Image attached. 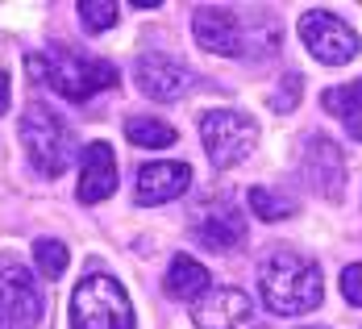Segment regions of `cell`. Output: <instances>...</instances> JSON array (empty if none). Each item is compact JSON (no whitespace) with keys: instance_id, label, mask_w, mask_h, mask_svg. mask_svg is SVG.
Masks as SVG:
<instances>
[{"instance_id":"cell-1","label":"cell","mask_w":362,"mask_h":329,"mask_svg":"<svg viewBox=\"0 0 362 329\" xmlns=\"http://www.w3.org/2000/svg\"><path fill=\"white\" fill-rule=\"evenodd\" d=\"M258 292L267 300L271 313L279 317H300L313 313L325 296V275L313 258L291 255V250H275L258 267Z\"/></svg>"},{"instance_id":"cell-2","label":"cell","mask_w":362,"mask_h":329,"mask_svg":"<svg viewBox=\"0 0 362 329\" xmlns=\"http://www.w3.org/2000/svg\"><path fill=\"white\" fill-rule=\"evenodd\" d=\"M25 71H30V79L54 88L67 100H88L92 92H105L117 83V67L100 63V59H83L75 50H37V54H30Z\"/></svg>"},{"instance_id":"cell-3","label":"cell","mask_w":362,"mask_h":329,"mask_svg":"<svg viewBox=\"0 0 362 329\" xmlns=\"http://www.w3.org/2000/svg\"><path fill=\"white\" fill-rule=\"evenodd\" d=\"M21 146L46 180H59L75 163V134L67 129V121L46 105H30L21 112Z\"/></svg>"},{"instance_id":"cell-4","label":"cell","mask_w":362,"mask_h":329,"mask_svg":"<svg viewBox=\"0 0 362 329\" xmlns=\"http://www.w3.org/2000/svg\"><path fill=\"white\" fill-rule=\"evenodd\" d=\"M71 329H134L125 288L105 271H88L71 292Z\"/></svg>"},{"instance_id":"cell-5","label":"cell","mask_w":362,"mask_h":329,"mask_svg":"<svg viewBox=\"0 0 362 329\" xmlns=\"http://www.w3.org/2000/svg\"><path fill=\"white\" fill-rule=\"evenodd\" d=\"M200 138L217 167H238L258 142V125L238 109H213L200 117Z\"/></svg>"},{"instance_id":"cell-6","label":"cell","mask_w":362,"mask_h":329,"mask_svg":"<svg viewBox=\"0 0 362 329\" xmlns=\"http://www.w3.org/2000/svg\"><path fill=\"white\" fill-rule=\"evenodd\" d=\"M300 37L308 46V54L325 67H346L358 54V34L337 13H325V8H308L300 17Z\"/></svg>"},{"instance_id":"cell-7","label":"cell","mask_w":362,"mask_h":329,"mask_svg":"<svg viewBox=\"0 0 362 329\" xmlns=\"http://www.w3.org/2000/svg\"><path fill=\"white\" fill-rule=\"evenodd\" d=\"M192 321L196 329H262L258 308L242 288H209L192 304Z\"/></svg>"},{"instance_id":"cell-8","label":"cell","mask_w":362,"mask_h":329,"mask_svg":"<svg viewBox=\"0 0 362 329\" xmlns=\"http://www.w3.org/2000/svg\"><path fill=\"white\" fill-rule=\"evenodd\" d=\"M42 321V288L25 267L0 271V329H37Z\"/></svg>"},{"instance_id":"cell-9","label":"cell","mask_w":362,"mask_h":329,"mask_svg":"<svg viewBox=\"0 0 362 329\" xmlns=\"http://www.w3.org/2000/svg\"><path fill=\"white\" fill-rule=\"evenodd\" d=\"M192 37H196V46L209 50V54H229V59H238V54L246 50L238 17H233L229 8H221V4H196V8H192Z\"/></svg>"},{"instance_id":"cell-10","label":"cell","mask_w":362,"mask_h":329,"mask_svg":"<svg viewBox=\"0 0 362 329\" xmlns=\"http://www.w3.org/2000/svg\"><path fill=\"white\" fill-rule=\"evenodd\" d=\"M134 83L142 88L150 100H180L187 96V88H192V71H187V63H180L175 54H142L138 63H134Z\"/></svg>"},{"instance_id":"cell-11","label":"cell","mask_w":362,"mask_h":329,"mask_svg":"<svg viewBox=\"0 0 362 329\" xmlns=\"http://www.w3.org/2000/svg\"><path fill=\"white\" fill-rule=\"evenodd\" d=\"M117 192V158L109 142H92L79 154V200L83 204H100Z\"/></svg>"},{"instance_id":"cell-12","label":"cell","mask_w":362,"mask_h":329,"mask_svg":"<svg viewBox=\"0 0 362 329\" xmlns=\"http://www.w3.org/2000/svg\"><path fill=\"white\" fill-rule=\"evenodd\" d=\"M192 187L187 163H146L138 171V204H171Z\"/></svg>"},{"instance_id":"cell-13","label":"cell","mask_w":362,"mask_h":329,"mask_svg":"<svg viewBox=\"0 0 362 329\" xmlns=\"http://www.w3.org/2000/svg\"><path fill=\"white\" fill-rule=\"evenodd\" d=\"M196 238L209 250H233L246 238V221H242V213L233 204H217V209H209L204 217L196 221Z\"/></svg>"},{"instance_id":"cell-14","label":"cell","mask_w":362,"mask_h":329,"mask_svg":"<svg viewBox=\"0 0 362 329\" xmlns=\"http://www.w3.org/2000/svg\"><path fill=\"white\" fill-rule=\"evenodd\" d=\"M163 288H167V296H171V300H187V304H196L200 296H209L213 279H209L204 262H196L192 255H175V258H171V267H167Z\"/></svg>"},{"instance_id":"cell-15","label":"cell","mask_w":362,"mask_h":329,"mask_svg":"<svg viewBox=\"0 0 362 329\" xmlns=\"http://www.w3.org/2000/svg\"><path fill=\"white\" fill-rule=\"evenodd\" d=\"M325 109L337 112L350 129V138L362 142V79L358 83H341V88H329L325 92Z\"/></svg>"},{"instance_id":"cell-16","label":"cell","mask_w":362,"mask_h":329,"mask_svg":"<svg viewBox=\"0 0 362 329\" xmlns=\"http://www.w3.org/2000/svg\"><path fill=\"white\" fill-rule=\"evenodd\" d=\"M125 138H129L134 146L163 150V146L175 142V129H171L167 121H154V117H134V121H125Z\"/></svg>"},{"instance_id":"cell-17","label":"cell","mask_w":362,"mask_h":329,"mask_svg":"<svg viewBox=\"0 0 362 329\" xmlns=\"http://www.w3.org/2000/svg\"><path fill=\"white\" fill-rule=\"evenodd\" d=\"M34 262H37V271H42L46 279H59V275L67 271V246H63L59 238H37L34 242Z\"/></svg>"},{"instance_id":"cell-18","label":"cell","mask_w":362,"mask_h":329,"mask_svg":"<svg viewBox=\"0 0 362 329\" xmlns=\"http://www.w3.org/2000/svg\"><path fill=\"white\" fill-rule=\"evenodd\" d=\"M250 209L258 213V221H284L296 213V204L284 200V196H275L271 187H250Z\"/></svg>"},{"instance_id":"cell-19","label":"cell","mask_w":362,"mask_h":329,"mask_svg":"<svg viewBox=\"0 0 362 329\" xmlns=\"http://www.w3.org/2000/svg\"><path fill=\"white\" fill-rule=\"evenodd\" d=\"M79 17H83V30L105 34L112 21H117V4L112 0H79Z\"/></svg>"},{"instance_id":"cell-20","label":"cell","mask_w":362,"mask_h":329,"mask_svg":"<svg viewBox=\"0 0 362 329\" xmlns=\"http://www.w3.org/2000/svg\"><path fill=\"white\" fill-rule=\"evenodd\" d=\"M341 296L362 308V262H350V267L341 271Z\"/></svg>"},{"instance_id":"cell-21","label":"cell","mask_w":362,"mask_h":329,"mask_svg":"<svg viewBox=\"0 0 362 329\" xmlns=\"http://www.w3.org/2000/svg\"><path fill=\"white\" fill-rule=\"evenodd\" d=\"M8 112V75L0 71V117Z\"/></svg>"},{"instance_id":"cell-22","label":"cell","mask_w":362,"mask_h":329,"mask_svg":"<svg viewBox=\"0 0 362 329\" xmlns=\"http://www.w3.org/2000/svg\"><path fill=\"white\" fill-rule=\"evenodd\" d=\"M308 329H321V325H308Z\"/></svg>"}]
</instances>
